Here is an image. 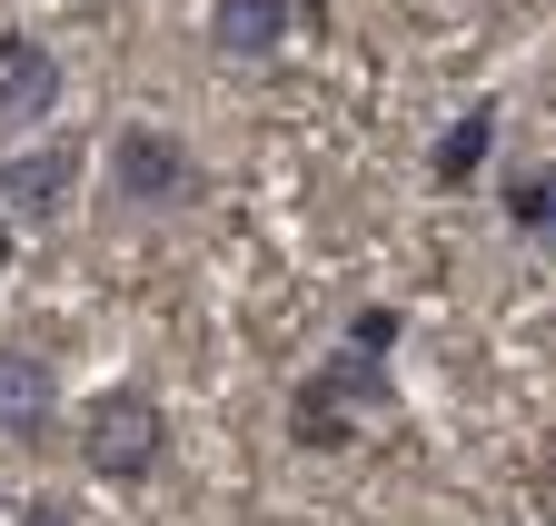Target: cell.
I'll return each instance as SVG.
<instances>
[{
    "mask_svg": "<svg viewBox=\"0 0 556 526\" xmlns=\"http://www.w3.org/2000/svg\"><path fill=\"white\" fill-rule=\"evenodd\" d=\"M397 338H407V308H388V298H368L358 318L338 328V348L289 387V408H278V427H289L299 457L358 447V427H378L397 408Z\"/></svg>",
    "mask_w": 556,
    "mask_h": 526,
    "instance_id": "1",
    "label": "cell"
},
{
    "mask_svg": "<svg viewBox=\"0 0 556 526\" xmlns=\"http://www.w3.org/2000/svg\"><path fill=\"white\" fill-rule=\"evenodd\" d=\"M90 159H100V209H110V229L119 219H179V209L208 200V159L179 140V129H160V119H119L110 150H90Z\"/></svg>",
    "mask_w": 556,
    "mask_h": 526,
    "instance_id": "2",
    "label": "cell"
},
{
    "mask_svg": "<svg viewBox=\"0 0 556 526\" xmlns=\"http://www.w3.org/2000/svg\"><path fill=\"white\" fill-rule=\"evenodd\" d=\"M70 447H80V477H100V487H150L169 467V408L139 377H110L100 398H80Z\"/></svg>",
    "mask_w": 556,
    "mask_h": 526,
    "instance_id": "3",
    "label": "cell"
},
{
    "mask_svg": "<svg viewBox=\"0 0 556 526\" xmlns=\"http://www.w3.org/2000/svg\"><path fill=\"white\" fill-rule=\"evenodd\" d=\"M80 179H90V140L80 129H40V140L0 150V219L11 229H50L70 200H80Z\"/></svg>",
    "mask_w": 556,
    "mask_h": 526,
    "instance_id": "4",
    "label": "cell"
},
{
    "mask_svg": "<svg viewBox=\"0 0 556 526\" xmlns=\"http://www.w3.org/2000/svg\"><path fill=\"white\" fill-rule=\"evenodd\" d=\"M60 90H70L60 50H50L40 30H0V150L40 140V129H50V110H60Z\"/></svg>",
    "mask_w": 556,
    "mask_h": 526,
    "instance_id": "5",
    "label": "cell"
},
{
    "mask_svg": "<svg viewBox=\"0 0 556 526\" xmlns=\"http://www.w3.org/2000/svg\"><path fill=\"white\" fill-rule=\"evenodd\" d=\"M60 447V368L40 348H0V457Z\"/></svg>",
    "mask_w": 556,
    "mask_h": 526,
    "instance_id": "6",
    "label": "cell"
},
{
    "mask_svg": "<svg viewBox=\"0 0 556 526\" xmlns=\"http://www.w3.org/2000/svg\"><path fill=\"white\" fill-rule=\"evenodd\" d=\"M299 30H318V0H208V50L239 60V70L278 60Z\"/></svg>",
    "mask_w": 556,
    "mask_h": 526,
    "instance_id": "7",
    "label": "cell"
},
{
    "mask_svg": "<svg viewBox=\"0 0 556 526\" xmlns=\"http://www.w3.org/2000/svg\"><path fill=\"white\" fill-rule=\"evenodd\" d=\"M497 129H507L497 100H467V110L438 129V140H428V189H477L486 159H497Z\"/></svg>",
    "mask_w": 556,
    "mask_h": 526,
    "instance_id": "8",
    "label": "cell"
},
{
    "mask_svg": "<svg viewBox=\"0 0 556 526\" xmlns=\"http://www.w3.org/2000/svg\"><path fill=\"white\" fill-rule=\"evenodd\" d=\"M497 209H507V229H517V239L556 248V159H527V169H507Z\"/></svg>",
    "mask_w": 556,
    "mask_h": 526,
    "instance_id": "9",
    "label": "cell"
},
{
    "mask_svg": "<svg viewBox=\"0 0 556 526\" xmlns=\"http://www.w3.org/2000/svg\"><path fill=\"white\" fill-rule=\"evenodd\" d=\"M21 526H80V516H70V497H30V506H21Z\"/></svg>",
    "mask_w": 556,
    "mask_h": 526,
    "instance_id": "10",
    "label": "cell"
},
{
    "mask_svg": "<svg viewBox=\"0 0 556 526\" xmlns=\"http://www.w3.org/2000/svg\"><path fill=\"white\" fill-rule=\"evenodd\" d=\"M11 258H21V239H11V219H0V279H11Z\"/></svg>",
    "mask_w": 556,
    "mask_h": 526,
    "instance_id": "11",
    "label": "cell"
}]
</instances>
